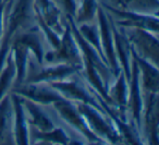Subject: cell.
<instances>
[{"instance_id":"23","label":"cell","mask_w":159,"mask_h":145,"mask_svg":"<svg viewBox=\"0 0 159 145\" xmlns=\"http://www.w3.org/2000/svg\"><path fill=\"white\" fill-rule=\"evenodd\" d=\"M122 8L142 13L158 14L159 0H121L119 3Z\"/></svg>"},{"instance_id":"25","label":"cell","mask_w":159,"mask_h":145,"mask_svg":"<svg viewBox=\"0 0 159 145\" xmlns=\"http://www.w3.org/2000/svg\"><path fill=\"white\" fill-rule=\"evenodd\" d=\"M62 7L66 12V16L74 18L77 9V0H60Z\"/></svg>"},{"instance_id":"12","label":"cell","mask_w":159,"mask_h":145,"mask_svg":"<svg viewBox=\"0 0 159 145\" xmlns=\"http://www.w3.org/2000/svg\"><path fill=\"white\" fill-rule=\"evenodd\" d=\"M96 19H97L98 29H99L100 44H102V49L105 60H106L107 64L109 66L110 70L112 71L113 75L117 77L120 71H121V69H120L119 62H118L117 56H116L115 43H113L112 31H111L108 13H107L106 10L100 5H99V7H98Z\"/></svg>"},{"instance_id":"14","label":"cell","mask_w":159,"mask_h":145,"mask_svg":"<svg viewBox=\"0 0 159 145\" xmlns=\"http://www.w3.org/2000/svg\"><path fill=\"white\" fill-rule=\"evenodd\" d=\"M33 8L35 18L44 21L53 31L62 35L66 30V21H63L62 12L55 0H34Z\"/></svg>"},{"instance_id":"8","label":"cell","mask_w":159,"mask_h":145,"mask_svg":"<svg viewBox=\"0 0 159 145\" xmlns=\"http://www.w3.org/2000/svg\"><path fill=\"white\" fill-rule=\"evenodd\" d=\"M132 49L144 59L155 66L159 62V42L158 34L141 29H124Z\"/></svg>"},{"instance_id":"15","label":"cell","mask_w":159,"mask_h":145,"mask_svg":"<svg viewBox=\"0 0 159 145\" xmlns=\"http://www.w3.org/2000/svg\"><path fill=\"white\" fill-rule=\"evenodd\" d=\"M12 103V118H13V140L16 144L26 145L31 143L30 140L29 120L23 105L22 97L18 94H10Z\"/></svg>"},{"instance_id":"4","label":"cell","mask_w":159,"mask_h":145,"mask_svg":"<svg viewBox=\"0 0 159 145\" xmlns=\"http://www.w3.org/2000/svg\"><path fill=\"white\" fill-rule=\"evenodd\" d=\"M102 8L112 18L113 22L123 29H141L152 33L158 34L159 18L158 14L142 13L125 8H115L112 6L102 3Z\"/></svg>"},{"instance_id":"6","label":"cell","mask_w":159,"mask_h":145,"mask_svg":"<svg viewBox=\"0 0 159 145\" xmlns=\"http://www.w3.org/2000/svg\"><path fill=\"white\" fill-rule=\"evenodd\" d=\"M73 77L62 80V81L52 82V83L49 84L56 91H58L64 99H68V101H73V103L89 104V105L94 106L95 108L99 109L100 111H102L106 115L94 91L84 81H79Z\"/></svg>"},{"instance_id":"28","label":"cell","mask_w":159,"mask_h":145,"mask_svg":"<svg viewBox=\"0 0 159 145\" xmlns=\"http://www.w3.org/2000/svg\"><path fill=\"white\" fill-rule=\"evenodd\" d=\"M116 1H117V2H119V0H116Z\"/></svg>"},{"instance_id":"24","label":"cell","mask_w":159,"mask_h":145,"mask_svg":"<svg viewBox=\"0 0 159 145\" xmlns=\"http://www.w3.org/2000/svg\"><path fill=\"white\" fill-rule=\"evenodd\" d=\"M12 103L10 94L6 95L0 101V142L5 140L8 130L10 128V123L12 120Z\"/></svg>"},{"instance_id":"1","label":"cell","mask_w":159,"mask_h":145,"mask_svg":"<svg viewBox=\"0 0 159 145\" xmlns=\"http://www.w3.org/2000/svg\"><path fill=\"white\" fill-rule=\"evenodd\" d=\"M34 0H8L3 19V33L0 40V72L9 55L13 37L22 30L35 24Z\"/></svg>"},{"instance_id":"19","label":"cell","mask_w":159,"mask_h":145,"mask_svg":"<svg viewBox=\"0 0 159 145\" xmlns=\"http://www.w3.org/2000/svg\"><path fill=\"white\" fill-rule=\"evenodd\" d=\"M34 140L40 144H58V145H69V144H80L75 142L66 130L60 127H55L49 131H38L35 129L33 133Z\"/></svg>"},{"instance_id":"26","label":"cell","mask_w":159,"mask_h":145,"mask_svg":"<svg viewBox=\"0 0 159 145\" xmlns=\"http://www.w3.org/2000/svg\"><path fill=\"white\" fill-rule=\"evenodd\" d=\"M8 0H1L0 1V40L2 37L3 33V19H5V10L7 7Z\"/></svg>"},{"instance_id":"13","label":"cell","mask_w":159,"mask_h":145,"mask_svg":"<svg viewBox=\"0 0 159 145\" xmlns=\"http://www.w3.org/2000/svg\"><path fill=\"white\" fill-rule=\"evenodd\" d=\"M107 12V11H106ZM108 13V12H107ZM109 22H110L111 31H112L113 43H115V50L117 60L121 71L124 73L126 80H130L131 77V64H132V55H131V44L126 36L125 30L120 27L113 22L111 16L108 13Z\"/></svg>"},{"instance_id":"5","label":"cell","mask_w":159,"mask_h":145,"mask_svg":"<svg viewBox=\"0 0 159 145\" xmlns=\"http://www.w3.org/2000/svg\"><path fill=\"white\" fill-rule=\"evenodd\" d=\"M44 63H66L83 69L82 54L68 23L57 48L45 51Z\"/></svg>"},{"instance_id":"20","label":"cell","mask_w":159,"mask_h":145,"mask_svg":"<svg viewBox=\"0 0 159 145\" xmlns=\"http://www.w3.org/2000/svg\"><path fill=\"white\" fill-rule=\"evenodd\" d=\"M99 7L97 0H80L73 21L76 25L83 23H91L96 20L97 10Z\"/></svg>"},{"instance_id":"2","label":"cell","mask_w":159,"mask_h":145,"mask_svg":"<svg viewBox=\"0 0 159 145\" xmlns=\"http://www.w3.org/2000/svg\"><path fill=\"white\" fill-rule=\"evenodd\" d=\"M79 111L83 116L84 120L86 121L89 130L99 138L102 142L117 144L122 142L121 135L116 128L115 123L111 121L107 115H105L99 109L94 106L83 103H75Z\"/></svg>"},{"instance_id":"29","label":"cell","mask_w":159,"mask_h":145,"mask_svg":"<svg viewBox=\"0 0 159 145\" xmlns=\"http://www.w3.org/2000/svg\"><path fill=\"white\" fill-rule=\"evenodd\" d=\"M0 1H1V0H0Z\"/></svg>"},{"instance_id":"11","label":"cell","mask_w":159,"mask_h":145,"mask_svg":"<svg viewBox=\"0 0 159 145\" xmlns=\"http://www.w3.org/2000/svg\"><path fill=\"white\" fill-rule=\"evenodd\" d=\"M142 112H143V92L139 83V71L137 64L132 59L131 64V77L129 80V96L126 106V116L132 123L141 132ZM142 134V132H141Z\"/></svg>"},{"instance_id":"3","label":"cell","mask_w":159,"mask_h":145,"mask_svg":"<svg viewBox=\"0 0 159 145\" xmlns=\"http://www.w3.org/2000/svg\"><path fill=\"white\" fill-rule=\"evenodd\" d=\"M82 69L79 67L66 63H46L38 64L32 61L31 57L27 62L26 77L27 83H52L69 79L76 73L81 72Z\"/></svg>"},{"instance_id":"21","label":"cell","mask_w":159,"mask_h":145,"mask_svg":"<svg viewBox=\"0 0 159 145\" xmlns=\"http://www.w3.org/2000/svg\"><path fill=\"white\" fill-rule=\"evenodd\" d=\"M16 80V67L12 59V56L9 51L5 66L0 72V101L8 95V92L12 88Z\"/></svg>"},{"instance_id":"7","label":"cell","mask_w":159,"mask_h":145,"mask_svg":"<svg viewBox=\"0 0 159 145\" xmlns=\"http://www.w3.org/2000/svg\"><path fill=\"white\" fill-rule=\"evenodd\" d=\"M51 106L57 112L59 118L62 121H64L68 125H70L72 129H74L77 133L82 134L87 140V142H89L91 144H105L99 138H97L89 130L86 121L84 120L81 112L79 111L75 103L62 98L53 103Z\"/></svg>"},{"instance_id":"18","label":"cell","mask_w":159,"mask_h":145,"mask_svg":"<svg viewBox=\"0 0 159 145\" xmlns=\"http://www.w3.org/2000/svg\"><path fill=\"white\" fill-rule=\"evenodd\" d=\"M22 101L25 111H26L29 123L33 125L36 130H38V131H49V130L57 127L53 120L50 118V116L42 107V105L26 98H22Z\"/></svg>"},{"instance_id":"10","label":"cell","mask_w":159,"mask_h":145,"mask_svg":"<svg viewBox=\"0 0 159 145\" xmlns=\"http://www.w3.org/2000/svg\"><path fill=\"white\" fill-rule=\"evenodd\" d=\"M12 93L18 94L22 98L30 99L42 106H51L63 97L49 83H27L13 85Z\"/></svg>"},{"instance_id":"27","label":"cell","mask_w":159,"mask_h":145,"mask_svg":"<svg viewBox=\"0 0 159 145\" xmlns=\"http://www.w3.org/2000/svg\"><path fill=\"white\" fill-rule=\"evenodd\" d=\"M120 2H121V0H119V2H118V3H120Z\"/></svg>"},{"instance_id":"16","label":"cell","mask_w":159,"mask_h":145,"mask_svg":"<svg viewBox=\"0 0 159 145\" xmlns=\"http://www.w3.org/2000/svg\"><path fill=\"white\" fill-rule=\"evenodd\" d=\"M108 104L113 107L119 115L125 120H129L126 116V106H128L129 96V82L122 71L115 77V79L109 84L108 90Z\"/></svg>"},{"instance_id":"9","label":"cell","mask_w":159,"mask_h":145,"mask_svg":"<svg viewBox=\"0 0 159 145\" xmlns=\"http://www.w3.org/2000/svg\"><path fill=\"white\" fill-rule=\"evenodd\" d=\"M143 141L148 144H158V93L143 94L142 128Z\"/></svg>"},{"instance_id":"22","label":"cell","mask_w":159,"mask_h":145,"mask_svg":"<svg viewBox=\"0 0 159 145\" xmlns=\"http://www.w3.org/2000/svg\"><path fill=\"white\" fill-rule=\"evenodd\" d=\"M76 27L79 30L80 34L82 35V37L89 45H92V47H94L95 50L100 55V57L105 60L104 54H102V44H100V34H99V29H98V24L93 22L83 23V24L76 25ZM105 62H106V60H105Z\"/></svg>"},{"instance_id":"17","label":"cell","mask_w":159,"mask_h":145,"mask_svg":"<svg viewBox=\"0 0 159 145\" xmlns=\"http://www.w3.org/2000/svg\"><path fill=\"white\" fill-rule=\"evenodd\" d=\"M132 59L136 62L139 71V83L143 94L145 93H158L159 91V70L148 60L139 57L131 47Z\"/></svg>"}]
</instances>
